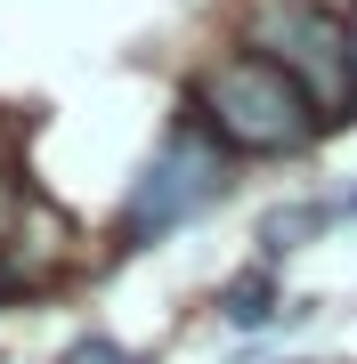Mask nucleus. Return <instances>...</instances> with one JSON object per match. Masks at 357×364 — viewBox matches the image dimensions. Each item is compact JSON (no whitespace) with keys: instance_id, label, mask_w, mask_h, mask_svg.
<instances>
[{"instance_id":"0eeeda50","label":"nucleus","mask_w":357,"mask_h":364,"mask_svg":"<svg viewBox=\"0 0 357 364\" xmlns=\"http://www.w3.org/2000/svg\"><path fill=\"white\" fill-rule=\"evenodd\" d=\"M349 41H357V25H349Z\"/></svg>"},{"instance_id":"423d86ee","label":"nucleus","mask_w":357,"mask_h":364,"mask_svg":"<svg viewBox=\"0 0 357 364\" xmlns=\"http://www.w3.org/2000/svg\"><path fill=\"white\" fill-rule=\"evenodd\" d=\"M66 364H130V356H122V348H114V340H81V348H73Z\"/></svg>"},{"instance_id":"39448f33","label":"nucleus","mask_w":357,"mask_h":364,"mask_svg":"<svg viewBox=\"0 0 357 364\" xmlns=\"http://www.w3.org/2000/svg\"><path fill=\"white\" fill-rule=\"evenodd\" d=\"M317 227H333V203H309V210H276V219L260 227V243H268V251H292L301 235H317Z\"/></svg>"},{"instance_id":"f03ea898","label":"nucleus","mask_w":357,"mask_h":364,"mask_svg":"<svg viewBox=\"0 0 357 364\" xmlns=\"http://www.w3.org/2000/svg\"><path fill=\"white\" fill-rule=\"evenodd\" d=\"M203 105H212L219 138L252 146V154H276V146H301L317 130V105L301 97V81L268 57H227V65L203 81Z\"/></svg>"},{"instance_id":"f257e3e1","label":"nucleus","mask_w":357,"mask_h":364,"mask_svg":"<svg viewBox=\"0 0 357 364\" xmlns=\"http://www.w3.org/2000/svg\"><path fill=\"white\" fill-rule=\"evenodd\" d=\"M252 49L301 81V97L317 105V122L357 105V41H349V25L333 9H317V0H268L260 25H252Z\"/></svg>"},{"instance_id":"7ed1b4c3","label":"nucleus","mask_w":357,"mask_h":364,"mask_svg":"<svg viewBox=\"0 0 357 364\" xmlns=\"http://www.w3.org/2000/svg\"><path fill=\"white\" fill-rule=\"evenodd\" d=\"M219 186H227L219 146L203 138V130H171V146L146 162L138 195H130V210H122V235H130V243H162V235H171V227H187L203 203L219 195Z\"/></svg>"},{"instance_id":"20e7f679","label":"nucleus","mask_w":357,"mask_h":364,"mask_svg":"<svg viewBox=\"0 0 357 364\" xmlns=\"http://www.w3.org/2000/svg\"><path fill=\"white\" fill-rule=\"evenodd\" d=\"M268 316H276V284H268V275H244V284H227V324H268Z\"/></svg>"}]
</instances>
